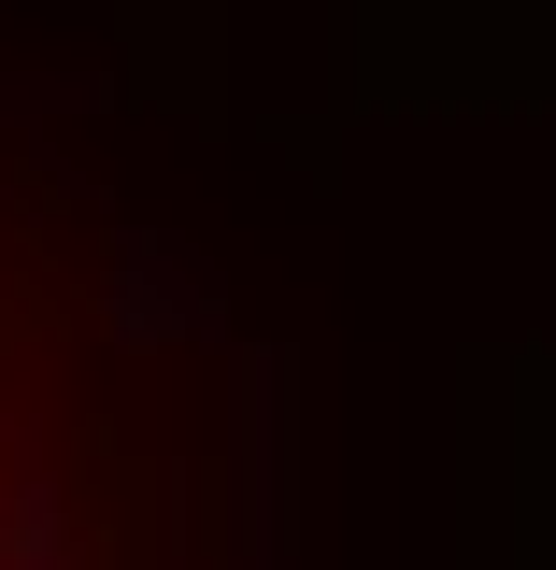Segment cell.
<instances>
[{
  "label": "cell",
  "instance_id": "6da1fadb",
  "mask_svg": "<svg viewBox=\"0 0 556 570\" xmlns=\"http://www.w3.org/2000/svg\"><path fill=\"white\" fill-rule=\"evenodd\" d=\"M0 570H115L100 542V499H86V456H71L43 371L0 314Z\"/></svg>",
  "mask_w": 556,
  "mask_h": 570
}]
</instances>
